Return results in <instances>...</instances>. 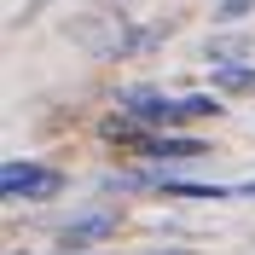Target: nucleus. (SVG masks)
<instances>
[{"label":"nucleus","instance_id":"1","mask_svg":"<svg viewBox=\"0 0 255 255\" xmlns=\"http://www.w3.org/2000/svg\"><path fill=\"white\" fill-rule=\"evenodd\" d=\"M0 191H6V203H47L64 191V174L47 168V162H6L0 168Z\"/></svg>","mask_w":255,"mask_h":255},{"label":"nucleus","instance_id":"2","mask_svg":"<svg viewBox=\"0 0 255 255\" xmlns=\"http://www.w3.org/2000/svg\"><path fill=\"white\" fill-rule=\"evenodd\" d=\"M116 232V215L111 209H93V215H76V221L58 232V250H93V244H105Z\"/></svg>","mask_w":255,"mask_h":255},{"label":"nucleus","instance_id":"5","mask_svg":"<svg viewBox=\"0 0 255 255\" xmlns=\"http://www.w3.org/2000/svg\"><path fill=\"white\" fill-rule=\"evenodd\" d=\"M244 52H250V35H215V41H209V58H215V70H221V64H238Z\"/></svg>","mask_w":255,"mask_h":255},{"label":"nucleus","instance_id":"3","mask_svg":"<svg viewBox=\"0 0 255 255\" xmlns=\"http://www.w3.org/2000/svg\"><path fill=\"white\" fill-rule=\"evenodd\" d=\"M209 145L203 139H191V133H151V139L139 145V157H151V162H197Z\"/></svg>","mask_w":255,"mask_h":255},{"label":"nucleus","instance_id":"6","mask_svg":"<svg viewBox=\"0 0 255 255\" xmlns=\"http://www.w3.org/2000/svg\"><path fill=\"white\" fill-rule=\"evenodd\" d=\"M203 116H221V99H215V93H191V99H180V122H203Z\"/></svg>","mask_w":255,"mask_h":255},{"label":"nucleus","instance_id":"7","mask_svg":"<svg viewBox=\"0 0 255 255\" xmlns=\"http://www.w3.org/2000/svg\"><path fill=\"white\" fill-rule=\"evenodd\" d=\"M250 12H255V0H221L215 6V23H244Z\"/></svg>","mask_w":255,"mask_h":255},{"label":"nucleus","instance_id":"9","mask_svg":"<svg viewBox=\"0 0 255 255\" xmlns=\"http://www.w3.org/2000/svg\"><path fill=\"white\" fill-rule=\"evenodd\" d=\"M145 255H191V250H145Z\"/></svg>","mask_w":255,"mask_h":255},{"label":"nucleus","instance_id":"8","mask_svg":"<svg viewBox=\"0 0 255 255\" xmlns=\"http://www.w3.org/2000/svg\"><path fill=\"white\" fill-rule=\"evenodd\" d=\"M232 197H255V180H244V186H232Z\"/></svg>","mask_w":255,"mask_h":255},{"label":"nucleus","instance_id":"4","mask_svg":"<svg viewBox=\"0 0 255 255\" xmlns=\"http://www.w3.org/2000/svg\"><path fill=\"white\" fill-rule=\"evenodd\" d=\"M215 93H255V70L250 64H221L215 70Z\"/></svg>","mask_w":255,"mask_h":255}]
</instances>
